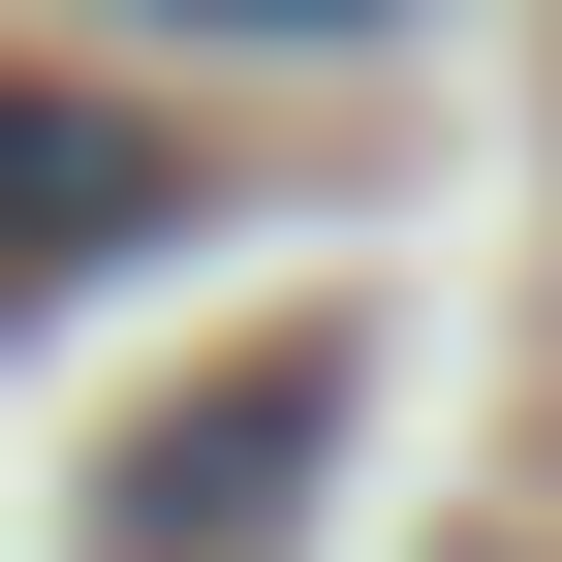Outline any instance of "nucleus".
Wrapping results in <instances>:
<instances>
[{
	"instance_id": "1",
	"label": "nucleus",
	"mask_w": 562,
	"mask_h": 562,
	"mask_svg": "<svg viewBox=\"0 0 562 562\" xmlns=\"http://www.w3.org/2000/svg\"><path fill=\"white\" fill-rule=\"evenodd\" d=\"M313 469H344V344L281 313V344H220V375L94 469V562H281V501H313Z\"/></svg>"
},
{
	"instance_id": "2",
	"label": "nucleus",
	"mask_w": 562,
	"mask_h": 562,
	"mask_svg": "<svg viewBox=\"0 0 562 562\" xmlns=\"http://www.w3.org/2000/svg\"><path fill=\"white\" fill-rule=\"evenodd\" d=\"M157 220H188V157H157V125H125V94H32V63H0V313L125 281Z\"/></svg>"
},
{
	"instance_id": "3",
	"label": "nucleus",
	"mask_w": 562,
	"mask_h": 562,
	"mask_svg": "<svg viewBox=\"0 0 562 562\" xmlns=\"http://www.w3.org/2000/svg\"><path fill=\"white\" fill-rule=\"evenodd\" d=\"M188 32H281V63H344V32H406V0H188Z\"/></svg>"
}]
</instances>
